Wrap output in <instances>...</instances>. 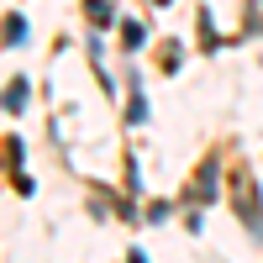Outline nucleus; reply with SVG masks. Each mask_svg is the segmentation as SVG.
<instances>
[{
	"mask_svg": "<svg viewBox=\"0 0 263 263\" xmlns=\"http://www.w3.org/2000/svg\"><path fill=\"white\" fill-rule=\"evenodd\" d=\"M27 105V84H11V95H6V111H21Z\"/></svg>",
	"mask_w": 263,
	"mask_h": 263,
	"instance_id": "nucleus-1",
	"label": "nucleus"
}]
</instances>
